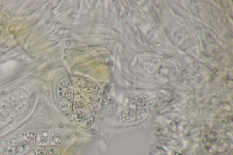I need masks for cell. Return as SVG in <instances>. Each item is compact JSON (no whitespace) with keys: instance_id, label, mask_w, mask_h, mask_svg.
Returning a JSON list of instances; mask_svg holds the SVG:
<instances>
[{"instance_id":"obj_1","label":"cell","mask_w":233,"mask_h":155,"mask_svg":"<svg viewBox=\"0 0 233 155\" xmlns=\"http://www.w3.org/2000/svg\"><path fill=\"white\" fill-rule=\"evenodd\" d=\"M73 83L80 96L90 107L99 108L102 104V93L99 86L89 78L74 77Z\"/></svg>"},{"instance_id":"obj_2","label":"cell","mask_w":233,"mask_h":155,"mask_svg":"<svg viewBox=\"0 0 233 155\" xmlns=\"http://www.w3.org/2000/svg\"><path fill=\"white\" fill-rule=\"evenodd\" d=\"M58 106L65 114L68 116L73 110L74 101V90L70 79L62 73L57 81L56 91Z\"/></svg>"},{"instance_id":"obj_3","label":"cell","mask_w":233,"mask_h":155,"mask_svg":"<svg viewBox=\"0 0 233 155\" xmlns=\"http://www.w3.org/2000/svg\"><path fill=\"white\" fill-rule=\"evenodd\" d=\"M73 108L74 118L81 127L87 128L92 126L94 121L93 111L80 95L75 97Z\"/></svg>"},{"instance_id":"obj_4","label":"cell","mask_w":233,"mask_h":155,"mask_svg":"<svg viewBox=\"0 0 233 155\" xmlns=\"http://www.w3.org/2000/svg\"><path fill=\"white\" fill-rule=\"evenodd\" d=\"M48 134L46 131H38L36 136V144L38 145L45 146L48 143Z\"/></svg>"},{"instance_id":"obj_5","label":"cell","mask_w":233,"mask_h":155,"mask_svg":"<svg viewBox=\"0 0 233 155\" xmlns=\"http://www.w3.org/2000/svg\"><path fill=\"white\" fill-rule=\"evenodd\" d=\"M18 151L20 153H23L25 152H26L28 150L29 148V146L27 145V144L25 143L21 142L19 144V145L17 147Z\"/></svg>"},{"instance_id":"obj_6","label":"cell","mask_w":233,"mask_h":155,"mask_svg":"<svg viewBox=\"0 0 233 155\" xmlns=\"http://www.w3.org/2000/svg\"><path fill=\"white\" fill-rule=\"evenodd\" d=\"M23 133L24 134V135L21 134L22 136H20L22 138H24L25 140H26L27 142H30L33 138L34 133H32L31 132H26V133Z\"/></svg>"},{"instance_id":"obj_7","label":"cell","mask_w":233,"mask_h":155,"mask_svg":"<svg viewBox=\"0 0 233 155\" xmlns=\"http://www.w3.org/2000/svg\"><path fill=\"white\" fill-rule=\"evenodd\" d=\"M61 150L59 147H53L48 149V153L49 155H60Z\"/></svg>"},{"instance_id":"obj_8","label":"cell","mask_w":233,"mask_h":155,"mask_svg":"<svg viewBox=\"0 0 233 155\" xmlns=\"http://www.w3.org/2000/svg\"><path fill=\"white\" fill-rule=\"evenodd\" d=\"M36 155H46V152L43 149H39L36 152Z\"/></svg>"},{"instance_id":"obj_9","label":"cell","mask_w":233,"mask_h":155,"mask_svg":"<svg viewBox=\"0 0 233 155\" xmlns=\"http://www.w3.org/2000/svg\"><path fill=\"white\" fill-rule=\"evenodd\" d=\"M8 143L12 146H16L17 143V140L14 139H10L8 140Z\"/></svg>"},{"instance_id":"obj_10","label":"cell","mask_w":233,"mask_h":155,"mask_svg":"<svg viewBox=\"0 0 233 155\" xmlns=\"http://www.w3.org/2000/svg\"><path fill=\"white\" fill-rule=\"evenodd\" d=\"M7 152V148L6 147L0 149V153L1 155H6Z\"/></svg>"},{"instance_id":"obj_11","label":"cell","mask_w":233,"mask_h":155,"mask_svg":"<svg viewBox=\"0 0 233 155\" xmlns=\"http://www.w3.org/2000/svg\"><path fill=\"white\" fill-rule=\"evenodd\" d=\"M8 150L10 154H16V152H17L16 149L13 147H9Z\"/></svg>"}]
</instances>
